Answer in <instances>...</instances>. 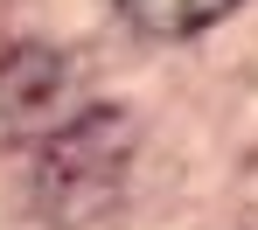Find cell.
Wrapping results in <instances>:
<instances>
[{
    "label": "cell",
    "mask_w": 258,
    "mask_h": 230,
    "mask_svg": "<svg viewBox=\"0 0 258 230\" xmlns=\"http://www.w3.org/2000/svg\"><path fill=\"white\" fill-rule=\"evenodd\" d=\"M84 119V91L56 49H14L0 63V139H56Z\"/></svg>",
    "instance_id": "1"
},
{
    "label": "cell",
    "mask_w": 258,
    "mask_h": 230,
    "mask_svg": "<svg viewBox=\"0 0 258 230\" xmlns=\"http://www.w3.org/2000/svg\"><path fill=\"white\" fill-rule=\"evenodd\" d=\"M237 0H119L140 35H161V42H181V35H203L210 21H223Z\"/></svg>",
    "instance_id": "2"
}]
</instances>
